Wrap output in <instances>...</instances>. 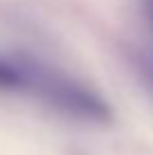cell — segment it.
<instances>
[{"label":"cell","instance_id":"6da1fadb","mask_svg":"<svg viewBox=\"0 0 153 155\" xmlns=\"http://www.w3.org/2000/svg\"><path fill=\"white\" fill-rule=\"evenodd\" d=\"M20 68L25 72L27 83H32L59 110H63V113H68L72 117L99 121V124L110 121V108L99 97H95L90 90L77 85L75 81H68V79L59 77V74L47 72L43 68H36V65H20Z\"/></svg>","mask_w":153,"mask_h":155},{"label":"cell","instance_id":"7a4b0ae2","mask_svg":"<svg viewBox=\"0 0 153 155\" xmlns=\"http://www.w3.org/2000/svg\"><path fill=\"white\" fill-rule=\"evenodd\" d=\"M23 85H27L23 68L0 58V90H16V88H23Z\"/></svg>","mask_w":153,"mask_h":155},{"label":"cell","instance_id":"3957f363","mask_svg":"<svg viewBox=\"0 0 153 155\" xmlns=\"http://www.w3.org/2000/svg\"><path fill=\"white\" fill-rule=\"evenodd\" d=\"M149 68H151V70H149V72H151V79H153V65H149Z\"/></svg>","mask_w":153,"mask_h":155}]
</instances>
